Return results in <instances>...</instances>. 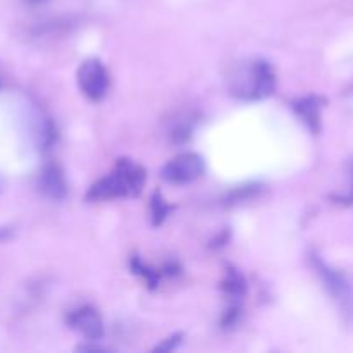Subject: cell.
Listing matches in <instances>:
<instances>
[{
  "label": "cell",
  "instance_id": "6",
  "mask_svg": "<svg viewBox=\"0 0 353 353\" xmlns=\"http://www.w3.org/2000/svg\"><path fill=\"white\" fill-rule=\"evenodd\" d=\"M68 324L92 341L100 340L103 334L102 319H100L99 312L90 305H83L69 312Z\"/></svg>",
  "mask_w": 353,
  "mask_h": 353
},
{
  "label": "cell",
  "instance_id": "9",
  "mask_svg": "<svg viewBox=\"0 0 353 353\" xmlns=\"http://www.w3.org/2000/svg\"><path fill=\"white\" fill-rule=\"evenodd\" d=\"M171 207L165 203V200L162 199L159 193H154V199H152V216H154V224H161L162 221L168 217Z\"/></svg>",
  "mask_w": 353,
  "mask_h": 353
},
{
  "label": "cell",
  "instance_id": "8",
  "mask_svg": "<svg viewBox=\"0 0 353 353\" xmlns=\"http://www.w3.org/2000/svg\"><path fill=\"white\" fill-rule=\"evenodd\" d=\"M323 99L321 97H305L293 103V110L302 119V123L312 133H319L321 130V110H323Z\"/></svg>",
  "mask_w": 353,
  "mask_h": 353
},
{
  "label": "cell",
  "instance_id": "5",
  "mask_svg": "<svg viewBox=\"0 0 353 353\" xmlns=\"http://www.w3.org/2000/svg\"><path fill=\"white\" fill-rule=\"evenodd\" d=\"M78 86L92 102H100L109 90V72L99 59H86L78 69Z\"/></svg>",
  "mask_w": 353,
  "mask_h": 353
},
{
  "label": "cell",
  "instance_id": "3",
  "mask_svg": "<svg viewBox=\"0 0 353 353\" xmlns=\"http://www.w3.org/2000/svg\"><path fill=\"white\" fill-rule=\"evenodd\" d=\"M314 271L317 272L327 295L331 296L347 324H353V285L350 279L333 265L326 264L317 254L310 255Z\"/></svg>",
  "mask_w": 353,
  "mask_h": 353
},
{
  "label": "cell",
  "instance_id": "11",
  "mask_svg": "<svg viewBox=\"0 0 353 353\" xmlns=\"http://www.w3.org/2000/svg\"><path fill=\"white\" fill-rule=\"evenodd\" d=\"M336 200H338V202H341V203H353V164H352V188H350V192L345 193V195H341V196H336Z\"/></svg>",
  "mask_w": 353,
  "mask_h": 353
},
{
  "label": "cell",
  "instance_id": "4",
  "mask_svg": "<svg viewBox=\"0 0 353 353\" xmlns=\"http://www.w3.org/2000/svg\"><path fill=\"white\" fill-rule=\"evenodd\" d=\"M205 171L203 159L195 152L176 155L162 168L161 176L169 185H188L199 179Z\"/></svg>",
  "mask_w": 353,
  "mask_h": 353
},
{
  "label": "cell",
  "instance_id": "7",
  "mask_svg": "<svg viewBox=\"0 0 353 353\" xmlns=\"http://www.w3.org/2000/svg\"><path fill=\"white\" fill-rule=\"evenodd\" d=\"M38 188L45 196L54 200L64 199L68 186H65L64 172L57 164H50L41 171L40 179H38Z\"/></svg>",
  "mask_w": 353,
  "mask_h": 353
},
{
  "label": "cell",
  "instance_id": "1",
  "mask_svg": "<svg viewBox=\"0 0 353 353\" xmlns=\"http://www.w3.org/2000/svg\"><path fill=\"white\" fill-rule=\"evenodd\" d=\"M145 186V169L138 162L130 159H119L114 171L105 178L99 179L86 193V199L92 202L133 196Z\"/></svg>",
  "mask_w": 353,
  "mask_h": 353
},
{
  "label": "cell",
  "instance_id": "10",
  "mask_svg": "<svg viewBox=\"0 0 353 353\" xmlns=\"http://www.w3.org/2000/svg\"><path fill=\"white\" fill-rule=\"evenodd\" d=\"M179 341H181V334H174L172 338H169V340H165L164 343L161 345V347H157V350H172V348L176 347V345H179Z\"/></svg>",
  "mask_w": 353,
  "mask_h": 353
},
{
  "label": "cell",
  "instance_id": "2",
  "mask_svg": "<svg viewBox=\"0 0 353 353\" xmlns=\"http://www.w3.org/2000/svg\"><path fill=\"white\" fill-rule=\"evenodd\" d=\"M276 74L271 64L262 59L240 65L230 79L231 95L241 100H264L274 92Z\"/></svg>",
  "mask_w": 353,
  "mask_h": 353
}]
</instances>
